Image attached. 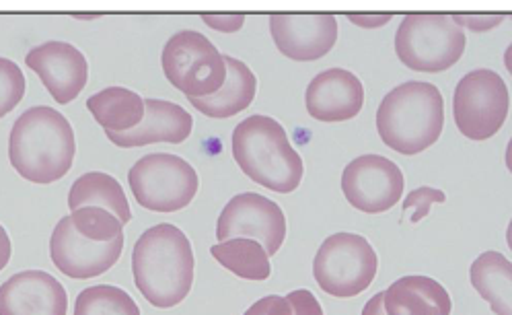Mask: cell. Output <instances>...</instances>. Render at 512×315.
<instances>
[{
  "instance_id": "1",
  "label": "cell",
  "mask_w": 512,
  "mask_h": 315,
  "mask_svg": "<svg viewBox=\"0 0 512 315\" xmlns=\"http://www.w3.org/2000/svg\"><path fill=\"white\" fill-rule=\"evenodd\" d=\"M194 268L190 239L171 223L146 229L134 245V283L155 307L169 309L184 301L194 285Z\"/></svg>"
},
{
  "instance_id": "2",
  "label": "cell",
  "mask_w": 512,
  "mask_h": 315,
  "mask_svg": "<svg viewBox=\"0 0 512 315\" xmlns=\"http://www.w3.org/2000/svg\"><path fill=\"white\" fill-rule=\"evenodd\" d=\"M124 250V225L109 210L83 206L58 221L50 256L54 266L77 280H89L112 268Z\"/></svg>"
},
{
  "instance_id": "3",
  "label": "cell",
  "mask_w": 512,
  "mask_h": 315,
  "mask_svg": "<svg viewBox=\"0 0 512 315\" xmlns=\"http://www.w3.org/2000/svg\"><path fill=\"white\" fill-rule=\"evenodd\" d=\"M77 140L70 122L48 105L19 116L9 136V159L15 171L31 184H54L70 171Z\"/></svg>"
},
{
  "instance_id": "4",
  "label": "cell",
  "mask_w": 512,
  "mask_h": 315,
  "mask_svg": "<svg viewBox=\"0 0 512 315\" xmlns=\"http://www.w3.org/2000/svg\"><path fill=\"white\" fill-rule=\"evenodd\" d=\"M445 126V101L432 83L408 81L389 91L377 110L383 143L401 155L432 147Z\"/></svg>"
},
{
  "instance_id": "5",
  "label": "cell",
  "mask_w": 512,
  "mask_h": 315,
  "mask_svg": "<svg viewBox=\"0 0 512 315\" xmlns=\"http://www.w3.org/2000/svg\"><path fill=\"white\" fill-rule=\"evenodd\" d=\"M233 157L251 182L272 192L290 194L301 186L303 159L274 118H245L233 132Z\"/></svg>"
},
{
  "instance_id": "6",
  "label": "cell",
  "mask_w": 512,
  "mask_h": 315,
  "mask_svg": "<svg viewBox=\"0 0 512 315\" xmlns=\"http://www.w3.org/2000/svg\"><path fill=\"white\" fill-rule=\"evenodd\" d=\"M467 35L443 13H410L395 33L399 60L418 73H443L465 52Z\"/></svg>"
},
{
  "instance_id": "7",
  "label": "cell",
  "mask_w": 512,
  "mask_h": 315,
  "mask_svg": "<svg viewBox=\"0 0 512 315\" xmlns=\"http://www.w3.org/2000/svg\"><path fill=\"white\" fill-rule=\"evenodd\" d=\"M379 270L373 245L356 233L329 235L313 260V276L321 291L338 299H352L367 291Z\"/></svg>"
},
{
  "instance_id": "8",
  "label": "cell",
  "mask_w": 512,
  "mask_h": 315,
  "mask_svg": "<svg viewBox=\"0 0 512 315\" xmlns=\"http://www.w3.org/2000/svg\"><path fill=\"white\" fill-rule=\"evenodd\" d=\"M163 73L188 99L210 97L227 81L225 56L200 31H179L163 48Z\"/></svg>"
},
{
  "instance_id": "9",
  "label": "cell",
  "mask_w": 512,
  "mask_h": 315,
  "mask_svg": "<svg viewBox=\"0 0 512 315\" xmlns=\"http://www.w3.org/2000/svg\"><path fill=\"white\" fill-rule=\"evenodd\" d=\"M128 182L138 204L153 213H177L190 206L200 186L196 169L171 153L138 159L128 173Z\"/></svg>"
},
{
  "instance_id": "10",
  "label": "cell",
  "mask_w": 512,
  "mask_h": 315,
  "mask_svg": "<svg viewBox=\"0 0 512 315\" xmlns=\"http://www.w3.org/2000/svg\"><path fill=\"white\" fill-rule=\"evenodd\" d=\"M510 95L504 79L488 68L467 73L453 97V118L459 132L471 140H488L504 126Z\"/></svg>"
},
{
  "instance_id": "11",
  "label": "cell",
  "mask_w": 512,
  "mask_h": 315,
  "mask_svg": "<svg viewBox=\"0 0 512 315\" xmlns=\"http://www.w3.org/2000/svg\"><path fill=\"white\" fill-rule=\"evenodd\" d=\"M237 237L255 239L264 245L268 256H276L286 237V217L282 208L262 194H237L218 217L216 239L223 243Z\"/></svg>"
},
{
  "instance_id": "12",
  "label": "cell",
  "mask_w": 512,
  "mask_h": 315,
  "mask_svg": "<svg viewBox=\"0 0 512 315\" xmlns=\"http://www.w3.org/2000/svg\"><path fill=\"white\" fill-rule=\"evenodd\" d=\"M342 190L354 208L367 215H379L401 200L404 173L387 157L362 155L346 165Z\"/></svg>"
},
{
  "instance_id": "13",
  "label": "cell",
  "mask_w": 512,
  "mask_h": 315,
  "mask_svg": "<svg viewBox=\"0 0 512 315\" xmlns=\"http://www.w3.org/2000/svg\"><path fill=\"white\" fill-rule=\"evenodd\" d=\"M270 31L286 58L311 62L336 46L338 19L329 13H276L270 15Z\"/></svg>"
},
{
  "instance_id": "14",
  "label": "cell",
  "mask_w": 512,
  "mask_h": 315,
  "mask_svg": "<svg viewBox=\"0 0 512 315\" xmlns=\"http://www.w3.org/2000/svg\"><path fill=\"white\" fill-rule=\"evenodd\" d=\"M25 64L38 73L54 101H75L87 85L89 66L81 50L66 42H46L25 56Z\"/></svg>"
},
{
  "instance_id": "15",
  "label": "cell",
  "mask_w": 512,
  "mask_h": 315,
  "mask_svg": "<svg viewBox=\"0 0 512 315\" xmlns=\"http://www.w3.org/2000/svg\"><path fill=\"white\" fill-rule=\"evenodd\" d=\"M66 309L64 287L44 270L13 274L0 287V315H66Z\"/></svg>"
},
{
  "instance_id": "16",
  "label": "cell",
  "mask_w": 512,
  "mask_h": 315,
  "mask_svg": "<svg viewBox=\"0 0 512 315\" xmlns=\"http://www.w3.org/2000/svg\"><path fill=\"white\" fill-rule=\"evenodd\" d=\"M362 103V83L344 68H329L325 73H319L305 93L307 112L319 122L352 120L360 114Z\"/></svg>"
},
{
  "instance_id": "17",
  "label": "cell",
  "mask_w": 512,
  "mask_h": 315,
  "mask_svg": "<svg viewBox=\"0 0 512 315\" xmlns=\"http://www.w3.org/2000/svg\"><path fill=\"white\" fill-rule=\"evenodd\" d=\"M192 116L171 101L144 99V118L128 132H105L120 149H136L153 143L179 145L192 134Z\"/></svg>"
},
{
  "instance_id": "18",
  "label": "cell",
  "mask_w": 512,
  "mask_h": 315,
  "mask_svg": "<svg viewBox=\"0 0 512 315\" xmlns=\"http://www.w3.org/2000/svg\"><path fill=\"white\" fill-rule=\"evenodd\" d=\"M387 315H451L447 289L430 276H404L383 291Z\"/></svg>"
},
{
  "instance_id": "19",
  "label": "cell",
  "mask_w": 512,
  "mask_h": 315,
  "mask_svg": "<svg viewBox=\"0 0 512 315\" xmlns=\"http://www.w3.org/2000/svg\"><path fill=\"white\" fill-rule=\"evenodd\" d=\"M225 64L227 81L221 87V91H216L210 97L190 99V103L198 112L216 120L233 118L235 114L247 110L251 101L255 99V91H258V79H255L251 68L245 62L233 56H225Z\"/></svg>"
},
{
  "instance_id": "20",
  "label": "cell",
  "mask_w": 512,
  "mask_h": 315,
  "mask_svg": "<svg viewBox=\"0 0 512 315\" xmlns=\"http://www.w3.org/2000/svg\"><path fill=\"white\" fill-rule=\"evenodd\" d=\"M473 289L496 315H512V262L500 252H484L469 268Z\"/></svg>"
},
{
  "instance_id": "21",
  "label": "cell",
  "mask_w": 512,
  "mask_h": 315,
  "mask_svg": "<svg viewBox=\"0 0 512 315\" xmlns=\"http://www.w3.org/2000/svg\"><path fill=\"white\" fill-rule=\"evenodd\" d=\"M83 206H97L105 208L122 221V225L130 223L132 210L126 198L124 188L114 175L103 171H91L81 175V178L72 184L68 194V208L79 210Z\"/></svg>"
},
{
  "instance_id": "22",
  "label": "cell",
  "mask_w": 512,
  "mask_h": 315,
  "mask_svg": "<svg viewBox=\"0 0 512 315\" xmlns=\"http://www.w3.org/2000/svg\"><path fill=\"white\" fill-rule=\"evenodd\" d=\"M87 108L105 132H128L144 118V99L124 87H107L91 95Z\"/></svg>"
},
{
  "instance_id": "23",
  "label": "cell",
  "mask_w": 512,
  "mask_h": 315,
  "mask_svg": "<svg viewBox=\"0 0 512 315\" xmlns=\"http://www.w3.org/2000/svg\"><path fill=\"white\" fill-rule=\"evenodd\" d=\"M210 254L223 268L245 280H268L272 274L270 256L255 239L237 237L216 243Z\"/></svg>"
},
{
  "instance_id": "24",
  "label": "cell",
  "mask_w": 512,
  "mask_h": 315,
  "mask_svg": "<svg viewBox=\"0 0 512 315\" xmlns=\"http://www.w3.org/2000/svg\"><path fill=\"white\" fill-rule=\"evenodd\" d=\"M75 315H140L136 301L118 287L97 285L81 291Z\"/></svg>"
},
{
  "instance_id": "25",
  "label": "cell",
  "mask_w": 512,
  "mask_h": 315,
  "mask_svg": "<svg viewBox=\"0 0 512 315\" xmlns=\"http://www.w3.org/2000/svg\"><path fill=\"white\" fill-rule=\"evenodd\" d=\"M25 95L23 70L9 58H0V118H5Z\"/></svg>"
},
{
  "instance_id": "26",
  "label": "cell",
  "mask_w": 512,
  "mask_h": 315,
  "mask_svg": "<svg viewBox=\"0 0 512 315\" xmlns=\"http://www.w3.org/2000/svg\"><path fill=\"white\" fill-rule=\"evenodd\" d=\"M447 202V194L443 190H436L430 186H422L414 192H410L404 200V213L408 210H414V215L410 217V221L416 225L422 219H426L432 210V204H445Z\"/></svg>"
},
{
  "instance_id": "27",
  "label": "cell",
  "mask_w": 512,
  "mask_h": 315,
  "mask_svg": "<svg viewBox=\"0 0 512 315\" xmlns=\"http://www.w3.org/2000/svg\"><path fill=\"white\" fill-rule=\"evenodd\" d=\"M290 301V315H323L321 303L315 299V295L307 289H299V291H292L286 295Z\"/></svg>"
},
{
  "instance_id": "28",
  "label": "cell",
  "mask_w": 512,
  "mask_h": 315,
  "mask_svg": "<svg viewBox=\"0 0 512 315\" xmlns=\"http://www.w3.org/2000/svg\"><path fill=\"white\" fill-rule=\"evenodd\" d=\"M451 19L461 29L482 33V31H490V29L498 27L504 21V15H461V13H455V15H451Z\"/></svg>"
},
{
  "instance_id": "29",
  "label": "cell",
  "mask_w": 512,
  "mask_h": 315,
  "mask_svg": "<svg viewBox=\"0 0 512 315\" xmlns=\"http://www.w3.org/2000/svg\"><path fill=\"white\" fill-rule=\"evenodd\" d=\"M202 19L208 27H212L216 31H223V33H235L245 23V15H241V13H237V15H210V13H204Z\"/></svg>"
},
{
  "instance_id": "30",
  "label": "cell",
  "mask_w": 512,
  "mask_h": 315,
  "mask_svg": "<svg viewBox=\"0 0 512 315\" xmlns=\"http://www.w3.org/2000/svg\"><path fill=\"white\" fill-rule=\"evenodd\" d=\"M348 19L358 27H381L387 25L393 19V13H375V15H364V13H348Z\"/></svg>"
},
{
  "instance_id": "31",
  "label": "cell",
  "mask_w": 512,
  "mask_h": 315,
  "mask_svg": "<svg viewBox=\"0 0 512 315\" xmlns=\"http://www.w3.org/2000/svg\"><path fill=\"white\" fill-rule=\"evenodd\" d=\"M11 252H13V245L9 239V233L5 231V227L0 225V272L5 270V266L11 260Z\"/></svg>"
},
{
  "instance_id": "32",
  "label": "cell",
  "mask_w": 512,
  "mask_h": 315,
  "mask_svg": "<svg viewBox=\"0 0 512 315\" xmlns=\"http://www.w3.org/2000/svg\"><path fill=\"white\" fill-rule=\"evenodd\" d=\"M362 315H387L385 313V305H383V293H377L375 297H371L362 309Z\"/></svg>"
},
{
  "instance_id": "33",
  "label": "cell",
  "mask_w": 512,
  "mask_h": 315,
  "mask_svg": "<svg viewBox=\"0 0 512 315\" xmlns=\"http://www.w3.org/2000/svg\"><path fill=\"white\" fill-rule=\"evenodd\" d=\"M270 301H272V295L270 297H264L260 299L258 303H253L243 315H268V309H270Z\"/></svg>"
},
{
  "instance_id": "34",
  "label": "cell",
  "mask_w": 512,
  "mask_h": 315,
  "mask_svg": "<svg viewBox=\"0 0 512 315\" xmlns=\"http://www.w3.org/2000/svg\"><path fill=\"white\" fill-rule=\"evenodd\" d=\"M504 66H506V70L508 73L512 75V44L506 48V52H504Z\"/></svg>"
},
{
  "instance_id": "35",
  "label": "cell",
  "mask_w": 512,
  "mask_h": 315,
  "mask_svg": "<svg viewBox=\"0 0 512 315\" xmlns=\"http://www.w3.org/2000/svg\"><path fill=\"white\" fill-rule=\"evenodd\" d=\"M506 167L512 173V138L508 140V147H506Z\"/></svg>"
},
{
  "instance_id": "36",
  "label": "cell",
  "mask_w": 512,
  "mask_h": 315,
  "mask_svg": "<svg viewBox=\"0 0 512 315\" xmlns=\"http://www.w3.org/2000/svg\"><path fill=\"white\" fill-rule=\"evenodd\" d=\"M506 241H508V248L512 250V219L508 223V229H506Z\"/></svg>"
},
{
  "instance_id": "37",
  "label": "cell",
  "mask_w": 512,
  "mask_h": 315,
  "mask_svg": "<svg viewBox=\"0 0 512 315\" xmlns=\"http://www.w3.org/2000/svg\"><path fill=\"white\" fill-rule=\"evenodd\" d=\"M510 17H512V15H510Z\"/></svg>"
}]
</instances>
